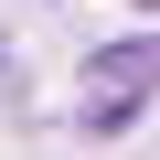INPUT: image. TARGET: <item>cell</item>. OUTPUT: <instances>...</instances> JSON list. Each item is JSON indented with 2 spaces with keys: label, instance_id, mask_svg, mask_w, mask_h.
Wrapping results in <instances>:
<instances>
[{
  "label": "cell",
  "instance_id": "cell-1",
  "mask_svg": "<svg viewBox=\"0 0 160 160\" xmlns=\"http://www.w3.org/2000/svg\"><path fill=\"white\" fill-rule=\"evenodd\" d=\"M149 86H160V32H139V43H107L86 75H75V107H86V128H128Z\"/></svg>",
  "mask_w": 160,
  "mask_h": 160
}]
</instances>
